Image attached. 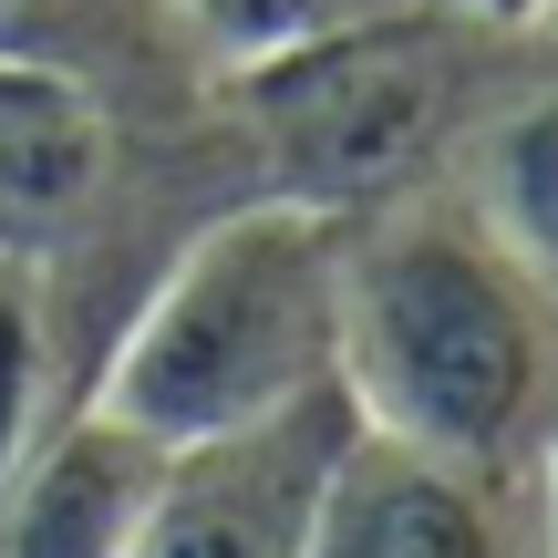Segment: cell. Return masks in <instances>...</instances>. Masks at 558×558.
Wrapping results in <instances>:
<instances>
[{
	"instance_id": "cell-1",
	"label": "cell",
	"mask_w": 558,
	"mask_h": 558,
	"mask_svg": "<svg viewBox=\"0 0 558 558\" xmlns=\"http://www.w3.org/2000/svg\"><path fill=\"white\" fill-rule=\"evenodd\" d=\"M341 403L435 456L558 465V290L456 177L341 218Z\"/></svg>"
},
{
	"instance_id": "cell-2",
	"label": "cell",
	"mask_w": 558,
	"mask_h": 558,
	"mask_svg": "<svg viewBox=\"0 0 558 558\" xmlns=\"http://www.w3.org/2000/svg\"><path fill=\"white\" fill-rule=\"evenodd\" d=\"M311 393H341V218L269 186L218 197L166 248L83 383L145 445L239 435Z\"/></svg>"
},
{
	"instance_id": "cell-3",
	"label": "cell",
	"mask_w": 558,
	"mask_h": 558,
	"mask_svg": "<svg viewBox=\"0 0 558 558\" xmlns=\"http://www.w3.org/2000/svg\"><path fill=\"white\" fill-rule=\"evenodd\" d=\"M538 41L548 32L403 0V11H373L352 32H320V41H290L269 62L218 73V114L248 156V186L362 218L383 197L456 177L465 135L538 62Z\"/></svg>"
},
{
	"instance_id": "cell-4",
	"label": "cell",
	"mask_w": 558,
	"mask_h": 558,
	"mask_svg": "<svg viewBox=\"0 0 558 558\" xmlns=\"http://www.w3.org/2000/svg\"><path fill=\"white\" fill-rule=\"evenodd\" d=\"M311 558H558V465H476L352 424Z\"/></svg>"
},
{
	"instance_id": "cell-5",
	"label": "cell",
	"mask_w": 558,
	"mask_h": 558,
	"mask_svg": "<svg viewBox=\"0 0 558 558\" xmlns=\"http://www.w3.org/2000/svg\"><path fill=\"white\" fill-rule=\"evenodd\" d=\"M177 124H197V114H177ZM156 135L166 124H135L104 83L0 52V259L83 269L94 248H114L135 156Z\"/></svg>"
},
{
	"instance_id": "cell-6",
	"label": "cell",
	"mask_w": 558,
	"mask_h": 558,
	"mask_svg": "<svg viewBox=\"0 0 558 558\" xmlns=\"http://www.w3.org/2000/svg\"><path fill=\"white\" fill-rule=\"evenodd\" d=\"M352 445V403L311 393L239 435L166 445L124 558H311V518Z\"/></svg>"
},
{
	"instance_id": "cell-7",
	"label": "cell",
	"mask_w": 558,
	"mask_h": 558,
	"mask_svg": "<svg viewBox=\"0 0 558 558\" xmlns=\"http://www.w3.org/2000/svg\"><path fill=\"white\" fill-rule=\"evenodd\" d=\"M156 465H166V445H145L104 403H73L0 476V558H124Z\"/></svg>"
},
{
	"instance_id": "cell-8",
	"label": "cell",
	"mask_w": 558,
	"mask_h": 558,
	"mask_svg": "<svg viewBox=\"0 0 558 558\" xmlns=\"http://www.w3.org/2000/svg\"><path fill=\"white\" fill-rule=\"evenodd\" d=\"M456 186H465V207L558 290V41H538V62L486 104V124L456 156Z\"/></svg>"
},
{
	"instance_id": "cell-9",
	"label": "cell",
	"mask_w": 558,
	"mask_h": 558,
	"mask_svg": "<svg viewBox=\"0 0 558 558\" xmlns=\"http://www.w3.org/2000/svg\"><path fill=\"white\" fill-rule=\"evenodd\" d=\"M73 403H83V383H73V352H62L52 279L32 259H0V476H11Z\"/></svg>"
},
{
	"instance_id": "cell-10",
	"label": "cell",
	"mask_w": 558,
	"mask_h": 558,
	"mask_svg": "<svg viewBox=\"0 0 558 558\" xmlns=\"http://www.w3.org/2000/svg\"><path fill=\"white\" fill-rule=\"evenodd\" d=\"M373 11H403V0H166V21L186 32V52L207 73H239V62H269L290 41H320V32H352Z\"/></svg>"
},
{
	"instance_id": "cell-11",
	"label": "cell",
	"mask_w": 558,
	"mask_h": 558,
	"mask_svg": "<svg viewBox=\"0 0 558 558\" xmlns=\"http://www.w3.org/2000/svg\"><path fill=\"white\" fill-rule=\"evenodd\" d=\"M435 11H465V21H518V32H538L548 0H435Z\"/></svg>"
},
{
	"instance_id": "cell-12",
	"label": "cell",
	"mask_w": 558,
	"mask_h": 558,
	"mask_svg": "<svg viewBox=\"0 0 558 558\" xmlns=\"http://www.w3.org/2000/svg\"><path fill=\"white\" fill-rule=\"evenodd\" d=\"M538 32H548V41H558V0H548V11H538Z\"/></svg>"
}]
</instances>
